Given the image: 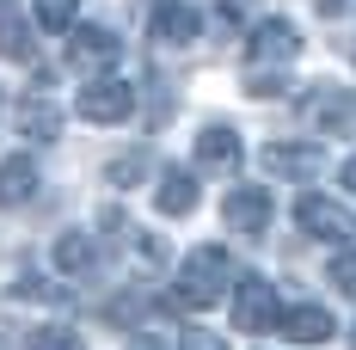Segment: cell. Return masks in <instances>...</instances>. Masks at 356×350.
Instances as JSON below:
<instances>
[{
    "label": "cell",
    "instance_id": "obj_22",
    "mask_svg": "<svg viewBox=\"0 0 356 350\" xmlns=\"http://www.w3.org/2000/svg\"><path fill=\"white\" fill-rule=\"evenodd\" d=\"M142 173H147V154H117V160H111V184H117V191H129Z\"/></svg>",
    "mask_w": 356,
    "mask_h": 350
},
{
    "label": "cell",
    "instance_id": "obj_10",
    "mask_svg": "<svg viewBox=\"0 0 356 350\" xmlns=\"http://www.w3.org/2000/svg\"><path fill=\"white\" fill-rule=\"evenodd\" d=\"M301 117H307L314 129H325V136H350L356 129V93H314V99L301 105Z\"/></svg>",
    "mask_w": 356,
    "mask_h": 350
},
{
    "label": "cell",
    "instance_id": "obj_16",
    "mask_svg": "<svg viewBox=\"0 0 356 350\" xmlns=\"http://www.w3.org/2000/svg\"><path fill=\"white\" fill-rule=\"evenodd\" d=\"M13 117H19V129L31 141H62V111L49 105V99H19Z\"/></svg>",
    "mask_w": 356,
    "mask_h": 350
},
{
    "label": "cell",
    "instance_id": "obj_13",
    "mask_svg": "<svg viewBox=\"0 0 356 350\" xmlns=\"http://www.w3.org/2000/svg\"><path fill=\"white\" fill-rule=\"evenodd\" d=\"M154 209H160V215H191V209H197V173L166 166L160 184H154Z\"/></svg>",
    "mask_w": 356,
    "mask_h": 350
},
{
    "label": "cell",
    "instance_id": "obj_1",
    "mask_svg": "<svg viewBox=\"0 0 356 350\" xmlns=\"http://www.w3.org/2000/svg\"><path fill=\"white\" fill-rule=\"evenodd\" d=\"M227 277H234L227 246H197V252H184V264H178V277H172V301L191 308V314H203L215 301H227V289H234Z\"/></svg>",
    "mask_w": 356,
    "mask_h": 350
},
{
    "label": "cell",
    "instance_id": "obj_4",
    "mask_svg": "<svg viewBox=\"0 0 356 350\" xmlns=\"http://www.w3.org/2000/svg\"><path fill=\"white\" fill-rule=\"evenodd\" d=\"M221 228H227V234L258 240V234L270 228V191H264V184H234V191H227V203H221Z\"/></svg>",
    "mask_w": 356,
    "mask_h": 350
},
{
    "label": "cell",
    "instance_id": "obj_5",
    "mask_svg": "<svg viewBox=\"0 0 356 350\" xmlns=\"http://www.w3.org/2000/svg\"><path fill=\"white\" fill-rule=\"evenodd\" d=\"M277 283H264V277H240L234 283V326L240 332H270L277 326Z\"/></svg>",
    "mask_w": 356,
    "mask_h": 350
},
{
    "label": "cell",
    "instance_id": "obj_14",
    "mask_svg": "<svg viewBox=\"0 0 356 350\" xmlns=\"http://www.w3.org/2000/svg\"><path fill=\"white\" fill-rule=\"evenodd\" d=\"M56 271H62V277H92V271H99V246H92V234H80V228L56 234Z\"/></svg>",
    "mask_w": 356,
    "mask_h": 350
},
{
    "label": "cell",
    "instance_id": "obj_3",
    "mask_svg": "<svg viewBox=\"0 0 356 350\" xmlns=\"http://www.w3.org/2000/svg\"><path fill=\"white\" fill-rule=\"evenodd\" d=\"M295 56H301V31H295L289 19H264V25L246 37V62H252V74L283 68V62H295Z\"/></svg>",
    "mask_w": 356,
    "mask_h": 350
},
{
    "label": "cell",
    "instance_id": "obj_11",
    "mask_svg": "<svg viewBox=\"0 0 356 350\" xmlns=\"http://www.w3.org/2000/svg\"><path fill=\"white\" fill-rule=\"evenodd\" d=\"M240 160H246V148H240V136L227 123H209L197 136V166L203 173H240Z\"/></svg>",
    "mask_w": 356,
    "mask_h": 350
},
{
    "label": "cell",
    "instance_id": "obj_20",
    "mask_svg": "<svg viewBox=\"0 0 356 350\" xmlns=\"http://www.w3.org/2000/svg\"><path fill=\"white\" fill-rule=\"evenodd\" d=\"M25 350H86V344H80L74 326H37L31 338H25Z\"/></svg>",
    "mask_w": 356,
    "mask_h": 350
},
{
    "label": "cell",
    "instance_id": "obj_19",
    "mask_svg": "<svg viewBox=\"0 0 356 350\" xmlns=\"http://www.w3.org/2000/svg\"><path fill=\"white\" fill-rule=\"evenodd\" d=\"M74 13H80V0H37V25L43 31H74Z\"/></svg>",
    "mask_w": 356,
    "mask_h": 350
},
{
    "label": "cell",
    "instance_id": "obj_25",
    "mask_svg": "<svg viewBox=\"0 0 356 350\" xmlns=\"http://www.w3.org/2000/svg\"><path fill=\"white\" fill-rule=\"evenodd\" d=\"M314 6H320L325 19H332V13H344V0H314Z\"/></svg>",
    "mask_w": 356,
    "mask_h": 350
},
{
    "label": "cell",
    "instance_id": "obj_8",
    "mask_svg": "<svg viewBox=\"0 0 356 350\" xmlns=\"http://www.w3.org/2000/svg\"><path fill=\"white\" fill-rule=\"evenodd\" d=\"M264 173L307 184V178L325 173V148H320V141H270V148H264Z\"/></svg>",
    "mask_w": 356,
    "mask_h": 350
},
{
    "label": "cell",
    "instance_id": "obj_15",
    "mask_svg": "<svg viewBox=\"0 0 356 350\" xmlns=\"http://www.w3.org/2000/svg\"><path fill=\"white\" fill-rule=\"evenodd\" d=\"M154 37H160L166 49L197 43V13H191L184 0H160V6H154Z\"/></svg>",
    "mask_w": 356,
    "mask_h": 350
},
{
    "label": "cell",
    "instance_id": "obj_9",
    "mask_svg": "<svg viewBox=\"0 0 356 350\" xmlns=\"http://www.w3.org/2000/svg\"><path fill=\"white\" fill-rule=\"evenodd\" d=\"M277 332H283L289 344H325V338H338V319L320 301H295V308L277 314Z\"/></svg>",
    "mask_w": 356,
    "mask_h": 350
},
{
    "label": "cell",
    "instance_id": "obj_2",
    "mask_svg": "<svg viewBox=\"0 0 356 350\" xmlns=\"http://www.w3.org/2000/svg\"><path fill=\"white\" fill-rule=\"evenodd\" d=\"M68 62L80 74H99V80H105V74L123 62V37L105 31V25H74L68 31Z\"/></svg>",
    "mask_w": 356,
    "mask_h": 350
},
{
    "label": "cell",
    "instance_id": "obj_6",
    "mask_svg": "<svg viewBox=\"0 0 356 350\" xmlns=\"http://www.w3.org/2000/svg\"><path fill=\"white\" fill-rule=\"evenodd\" d=\"M295 221H301V234L332 240V246H350V240H356L350 209H344V203H332V197H301V203H295Z\"/></svg>",
    "mask_w": 356,
    "mask_h": 350
},
{
    "label": "cell",
    "instance_id": "obj_23",
    "mask_svg": "<svg viewBox=\"0 0 356 350\" xmlns=\"http://www.w3.org/2000/svg\"><path fill=\"white\" fill-rule=\"evenodd\" d=\"M332 283H338V289H344V295L356 301V252H344V258L332 264Z\"/></svg>",
    "mask_w": 356,
    "mask_h": 350
},
{
    "label": "cell",
    "instance_id": "obj_24",
    "mask_svg": "<svg viewBox=\"0 0 356 350\" xmlns=\"http://www.w3.org/2000/svg\"><path fill=\"white\" fill-rule=\"evenodd\" d=\"M344 191H350V197H356V154H350V160H344Z\"/></svg>",
    "mask_w": 356,
    "mask_h": 350
},
{
    "label": "cell",
    "instance_id": "obj_17",
    "mask_svg": "<svg viewBox=\"0 0 356 350\" xmlns=\"http://www.w3.org/2000/svg\"><path fill=\"white\" fill-rule=\"evenodd\" d=\"M0 56L6 62H37V43H31V31H25L19 13H0Z\"/></svg>",
    "mask_w": 356,
    "mask_h": 350
},
{
    "label": "cell",
    "instance_id": "obj_7",
    "mask_svg": "<svg viewBox=\"0 0 356 350\" xmlns=\"http://www.w3.org/2000/svg\"><path fill=\"white\" fill-rule=\"evenodd\" d=\"M129 111H136V86L117 80V74L92 80V86H80V117H86V123H123Z\"/></svg>",
    "mask_w": 356,
    "mask_h": 350
},
{
    "label": "cell",
    "instance_id": "obj_21",
    "mask_svg": "<svg viewBox=\"0 0 356 350\" xmlns=\"http://www.w3.org/2000/svg\"><path fill=\"white\" fill-rule=\"evenodd\" d=\"M13 295H19V301H62V289H56L49 277H37V271H19Z\"/></svg>",
    "mask_w": 356,
    "mask_h": 350
},
{
    "label": "cell",
    "instance_id": "obj_18",
    "mask_svg": "<svg viewBox=\"0 0 356 350\" xmlns=\"http://www.w3.org/2000/svg\"><path fill=\"white\" fill-rule=\"evenodd\" d=\"M147 350H227L215 332H197V326H178V332H147Z\"/></svg>",
    "mask_w": 356,
    "mask_h": 350
},
{
    "label": "cell",
    "instance_id": "obj_12",
    "mask_svg": "<svg viewBox=\"0 0 356 350\" xmlns=\"http://www.w3.org/2000/svg\"><path fill=\"white\" fill-rule=\"evenodd\" d=\"M37 160L31 154H13V160H0V209H25L37 197Z\"/></svg>",
    "mask_w": 356,
    "mask_h": 350
}]
</instances>
